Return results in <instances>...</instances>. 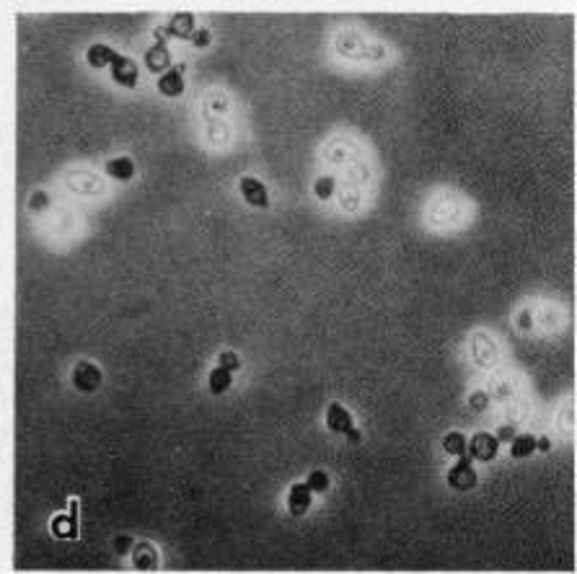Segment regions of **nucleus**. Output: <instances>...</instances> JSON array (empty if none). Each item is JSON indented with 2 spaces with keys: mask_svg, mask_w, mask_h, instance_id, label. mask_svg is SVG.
<instances>
[{
  "mask_svg": "<svg viewBox=\"0 0 577 574\" xmlns=\"http://www.w3.org/2000/svg\"><path fill=\"white\" fill-rule=\"evenodd\" d=\"M63 187L68 189L73 198L97 200V198H104L106 177H101V173L91 171V169H83V166H76V169H68L63 173Z\"/></svg>",
  "mask_w": 577,
  "mask_h": 574,
  "instance_id": "1",
  "label": "nucleus"
},
{
  "mask_svg": "<svg viewBox=\"0 0 577 574\" xmlns=\"http://www.w3.org/2000/svg\"><path fill=\"white\" fill-rule=\"evenodd\" d=\"M171 36L166 34V29H156L154 42H150L146 53H143V68H146L150 76H161L163 70H169L174 65V53L169 47Z\"/></svg>",
  "mask_w": 577,
  "mask_h": 574,
  "instance_id": "2",
  "label": "nucleus"
},
{
  "mask_svg": "<svg viewBox=\"0 0 577 574\" xmlns=\"http://www.w3.org/2000/svg\"><path fill=\"white\" fill-rule=\"evenodd\" d=\"M337 53L342 57H348V60H355V57H378L381 53V45L376 42H367L363 40V34L355 32V29H339L337 34V42H335Z\"/></svg>",
  "mask_w": 577,
  "mask_h": 574,
  "instance_id": "3",
  "label": "nucleus"
},
{
  "mask_svg": "<svg viewBox=\"0 0 577 574\" xmlns=\"http://www.w3.org/2000/svg\"><path fill=\"white\" fill-rule=\"evenodd\" d=\"M106 72H110L112 83L120 86V89H125V91L138 89L140 78H143L140 65L135 63L129 55H122V53L114 55V60H112L110 68H106Z\"/></svg>",
  "mask_w": 577,
  "mask_h": 574,
  "instance_id": "4",
  "label": "nucleus"
},
{
  "mask_svg": "<svg viewBox=\"0 0 577 574\" xmlns=\"http://www.w3.org/2000/svg\"><path fill=\"white\" fill-rule=\"evenodd\" d=\"M236 187H239L241 200L247 202L249 207L270 210V205H272L270 187H267L259 177H254V173H244V177H239V181H236Z\"/></svg>",
  "mask_w": 577,
  "mask_h": 574,
  "instance_id": "5",
  "label": "nucleus"
},
{
  "mask_svg": "<svg viewBox=\"0 0 577 574\" xmlns=\"http://www.w3.org/2000/svg\"><path fill=\"white\" fill-rule=\"evenodd\" d=\"M156 91L163 99H179L186 91V63H174L161 76H156Z\"/></svg>",
  "mask_w": 577,
  "mask_h": 574,
  "instance_id": "6",
  "label": "nucleus"
},
{
  "mask_svg": "<svg viewBox=\"0 0 577 574\" xmlns=\"http://www.w3.org/2000/svg\"><path fill=\"white\" fill-rule=\"evenodd\" d=\"M327 427L331 432L344 435L350 442H360V430L355 427V423H352V414L339 402L327 406Z\"/></svg>",
  "mask_w": 577,
  "mask_h": 574,
  "instance_id": "7",
  "label": "nucleus"
},
{
  "mask_svg": "<svg viewBox=\"0 0 577 574\" xmlns=\"http://www.w3.org/2000/svg\"><path fill=\"white\" fill-rule=\"evenodd\" d=\"M202 135H205V143L211 145V148L223 150L234 140V127H230L228 117H205Z\"/></svg>",
  "mask_w": 577,
  "mask_h": 574,
  "instance_id": "8",
  "label": "nucleus"
},
{
  "mask_svg": "<svg viewBox=\"0 0 577 574\" xmlns=\"http://www.w3.org/2000/svg\"><path fill=\"white\" fill-rule=\"evenodd\" d=\"M138 173V164H135L133 156L122 153V156H112L110 161L104 164V177L117 181V184H129Z\"/></svg>",
  "mask_w": 577,
  "mask_h": 574,
  "instance_id": "9",
  "label": "nucleus"
},
{
  "mask_svg": "<svg viewBox=\"0 0 577 574\" xmlns=\"http://www.w3.org/2000/svg\"><path fill=\"white\" fill-rule=\"evenodd\" d=\"M449 486L459 492L474 489V486H477V471L472 466V458L459 455V463H453L449 471Z\"/></svg>",
  "mask_w": 577,
  "mask_h": 574,
  "instance_id": "10",
  "label": "nucleus"
},
{
  "mask_svg": "<svg viewBox=\"0 0 577 574\" xmlns=\"http://www.w3.org/2000/svg\"><path fill=\"white\" fill-rule=\"evenodd\" d=\"M466 450H468V458H472V461L489 463L497 455V450H500V440H497L495 435H489V432H477L472 438V442H466Z\"/></svg>",
  "mask_w": 577,
  "mask_h": 574,
  "instance_id": "11",
  "label": "nucleus"
},
{
  "mask_svg": "<svg viewBox=\"0 0 577 574\" xmlns=\"http://www.w3.org/2000/svg\"><path fill=\"white\" fill-rule=\"evenodd\" d=\"M73 386L81 391V394H93L101 386V370L93 365L89 360H81L73 368Z\"/></svg>",
  "mask_w": 577,
  "mask_h": 574,
  "instance_id": "12",
  "label": "nucleus"
},
{
  "mask_svg": "<svg viewBox=\"0 0 577 574\" xmlns=\"http://www.w3.org/2000/svg\"><path fill=\"white\" fill-rule=\"evenodd\" d=\"M312 503L314 492L308 489L306 482L291 486V492H287V510H291L293 518H303V515L312 510Z\"/></svg>",
  "mask_w": 577,
  "mask_h": 574,
  "instance_id": "13",
  "label": "nucleus"
},
{
  "mask_svg": "<svg viewBox=\"0 0 577 574\" xmlns=\"http://www.w3.org/2000/svg\"><path fill=\"white\" fill-rule=\"evenodd\" d=\"M114 55H117V49L112 45H106V42H93V45L86 47V65H89L91 70H106L112 65Z\"/></svg>",
  "mask_w": 577,
  "mask_h": 574,
  "instance_id": "14",
  "label": "nucleus"
},
{
  "mask_svg": "<svg viewBox=\"0 0 577 574\" xmlns=\"http://www.w3.org/2000/svg\"><path fill=\"white\" fill-rule=\"evenodd\" d=\"M197 16L194 13H174V16L169 19V24H166V34L171 36V40H186L194 29H197Z\"/></svg>",
  "mask_w": 577,
  "mask_h": 574,
  "instance_id": "15",
  "label": "nucleus"
},
{
  "mask_svg": "<svg viewBox=\"0 0 577 574\" xmlns=\"http://www.w3.org/2000/svg\"><path fill=\"white\" fill-rule=\"evenodd\" d=\"M337 189H339L337 173H319V177L314 179L312 192H314V198L321 202V205H329V202L337 198Z\"/></svg>",
  "mask_w": 577,
  "mask_h": 574,
  "instance_id": "16",
  "label": "nucleus"
},
{
  "mask_svg": "<svg viewBox=\"0 0 577 574\" xmlns=\"http://www.w3.org/2000/svg\"><path fill=\"white\" fill-rule=\"evenodd\" d=\"M78 503H70V515H57L53 520V533L57 539H76L78 536Z\"/></svg>",
  "mask_w": 577,
  "mask_h": 574,
  "instance_id": "17",
  "label": "nucleus"
},
{
  "mask_svg": "<svg viewBox=\"0 0 577 574\" xmlns=\"http://www.w3.org/2000/svg\"><path fill=\"white\" fill-rule=\"evenodd\" d=\"M202 112H205V117H230L228 93H223V91L207 93L205 101H202Z\"/></svg>",
  "mask_w": 577,
  "mask_h": 574,
  "instance_id": "18",
  "label": "nucleus"
},
{
  "mask_svg": "<svg viewBox=\"0 0 577 574\" xmlns=\"http://www.w3.org/2000/svg\"><path fill=\"white\" fill-rule=\"evenodd\" d=\"M26 210H29V215H34V217L47 215L49 210H53V194H49L47 189H34L26 200Z\"/></svg>",
  "mask_w": 577,
  "mask_h": 574,
  "instance_id": "19",
  "label": "nucleus"
},
{
  "mask_svg": "<svg viewBox=\"0 0 577 574\" xmlns=\"http://www.w3.org/2000/svg\"><path fill=\"white\" fill-rule=\"evenodd\" d=\"M133 564H135V570H156L158 566V554H156V549L150 547V543H138V547H135L133 551Z\"/></svg>",
  "mask_w": 577,
  "mask_h": 574,
  "instance_id": "20",
  "label": "nucleus"
},
{
  "mask_svg": "<svg viewBox=\"0 0 577 574\" xmlns=\"http://www.w3.org/2000/svg\"><path fill=\"white\" fill-rule=\"evenodd\" d=\"M207 386H211V394H215V396L226 394V391L234 386V373L218 365L211 373V378H207Z\"/></svg>",
  "mask_w": 577,
  "mask_h": 574,
  "instance_id": "21",
  "label": "nucleus"
},
{
  "mask_svg": "<svg viewBox=\"0 0 577 574\" xmlns=\"http://www.w3.org/2000/svg\"><path fill=\"white\" fill-rule=\"evenodd\" d=\"M536 453V438L531 435H518L513 438V446H510V455L513 458H529Z\"/></svg>",
  "mask_w": 577,
  "mask_h": 574,
  "instance_id": "22",
  "label": "nucleus"
},
{
  "mask_svg": "<svg viewBox=\"0 0 577 574\" xmlns=\"http://www.w3.org/2000/svg\"><path fill=\"white\" fill-rule=\"evenodd\" d=\"M186 42H190L192 49H207L213 45V29L211 26H197L190 36H186Z\"/></svg>",
  "mask_w": 577,
  "mask_h": 574,
  "instance_id": "23",
  "label": "nucleus"
},
{
  "mask_svg": "<svg viewBox=\"0 0 577 574\" xmlns=\"http://www.w3.org/2000/svg\"><path fill=\"white\" fill-rule=\"evenodd\" d=\"M443 450L451 455H466V438L461 432H449L443 438Z\"/></svg>",
  "mask_w": 577,
  "mask_h": 574,
  "instance_id": "24",
  "label": "nucleus"
},
{
  "mask_svg": "<svg viewBox=\"0 0 577 574\" xmlns=\"http://www.w3.org/2000/svg\"><path fill=\"white\" fill-rule=\"evenodd\" d=\"M306 484H308V489H312V492H327L329 489V474H327V471L316 469V471H312V474H308Z\"/></svg>",
  "mask_w": 577,
  "mask_h": 574,
  "instance_id": "25",
  "label": "nucleus"
},
{
  "mask_svg": "<svg viewBox=\"0 0 577 574\" xmlns=\"http://www.w3.org/2000/svg\"><path fill=\"white\" fill-rule=\"evenodd\" d=\"M218 365L230 370V373H236V370L241 368V358L236 352H220L218 354Z\"/></svg>",
  "mask_w": 577,
  "mask_h": 574,
  "instance_id": "26",
  "label": "nucleus"
},
{
  "mask_svg": "<svg viewBox=\"0 0 577 574\" xmlns=\"http://www.w3.org/2000/svg\"><path fill=\"white\" fill-rule=\"evenodd\" d=\"M468 404H472V409L485 412L487 406H489V394H487V391H474L472 398H468Z\"/></svg>",
  "mask_w": 577,
  "mask_h": 574,
  "instance_id": "27",
  "label": "nucleus"
},
{
  "mask_svg": "<svg viewBox=\"0 0 577 574\" xmlns=\"http://www.w3.org/2000/svg\"><path fill=\"white\" fill-rule=\"evenodd\" d=\"M495 438L497 440H513L516 438V430H513V425H505V427H500V430H497V435H495Z\"/></svg>",
  "mask_w": 577,
  "mask_h": 574,
  "instance_id": "28",
  "label": "nucleus"
},
{
  "mask_svg": "<svg viewBox=\"0 0 577 574\" xmlns=\"http://www.w3.org/2000/svg\"><path fill=\"white\" fill-rule=\"evenodd\" d=\"M129 543H133V541H125V536H120V539H117V551H120V554H125V551L129 549Z\"/></svg>",
  "mask_w": 577,
  "mask_h": 574,
  "instance_id": "29",
  "label": "nucleus"
},
{
  "mask_svg": "<svg viewBox=\"0 0 577 574\" xmlns=\"http://www.w3.org/2000/svg\"><path fill=\"white\" fill-rule=\"evenodd\" d=\"M552 442L550 440H536V450H550Z\"/></svg>",
  "mask_w": 577,
  "mask_h": 574,
  "instance_id": "30",
  "label": "nucleus"
}]
</instances>
